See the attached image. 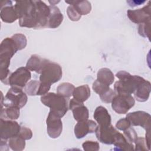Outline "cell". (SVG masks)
Returning a JSON list of instances; mask_svg holds the SVG:
<instances>
[{
  "label": "cell",
  "instance_id": "cell-40",
  "mask_svg": "<svg viewBox=\"0 0 151 151\" xmlns=\"http://www.w3.org/2000/svg\"><path fill=\"white\" fill-rule=\"evenodd\" d=\"M145 2V1H127V3L130 6H135L137 5H139L141 4H142Z\"/></svg>",
  "mask_w": 151,
  "mask_h": 151
},
{
  "label": "cell",
  "instance_id": "cell-16",
  "mask_svg": "<svg viewBox=\"0 0 151 151\" xmlns=\"http://www.w3.org/2000/svg\"><path fill=\"white\" fill-rule=\"evenodd\" d=\"M151 91L150 83L145 80L140 83L136 90L134 91V95L136 99L140 102H144L148 100Z\"/></svg>",
  "mask_w": 151,
  "mask_h": 151
},
{
  "label": "cell",
  "instance_id": "cell-13",
  "mask_svg": "<svg viewBox=\"0 0 151 151\" xmlns=\"http://www.w3.org/2000/svg\"><path fill=\"white\" fill-rule=\"evenodd\" d=\"M0 17L3 22L7 23H12L18 19L12 1H5L1 2Z\"/></svg>",
  "mask_w": 151,
  "mask_h": 151
},
{
  "label": "cell",
  "instance_id": "cell-23",
  "mask_svg": "<svg viewBox=\"0 0 151 151\" xmlns=\"http://www.w3.org/2000/svg\"><path fill=\"white\" fill-rule=\"evenodd\" d=\"M65 2L72 5L81 15H87L91 10V4L88 1H65Z\"/></svg>",
  "mask_w": 151,
  "mask_h": 151
},
{
  "label": "cell",
  "instance_id": "cell-19",
  "mask_svg": "<svg viewBox=\"0 0 151 151\" xmlns=\"http://www.w3.org/2000/svg\"><path fill=\"white\" fill-rule=\"evenodd\" d=\"M114 145V150H133L134 146L132 143L129 142L124 136L120 132L117 133L113 143Z\"/></svg>",
  "mask_w": 151,
  "mask_h": 151
},
{
  "label": "cell",
  "instance_id": "cell-9",
  "mask_svg": "<svg viewBox=\"0 0 151 151\" xmlns=\"http://www.w3.org/2000/svg\"><path fill=\"white\" fill-rule=\"evenodd\" d=\"M97 139L102 143L106 145L113 144L119 132L111 125L97 126L95 132Z\"/></svg>",
  "mask_w": 151,
  "mask_h": 151
},
{
  "label": "cell",
  "instance_id": "cell-31",
  "mask_svg": "<svg viewBox=\"0 0 151 151\" xmlns=\"http://www.w3.org/2000/svg\"><path fill=\"white\" fill-rule=\"evenodd\" d=\"M83 148L86 151H97L100 149L99 143L96 141L87 140L82 144Z\"/></svg>",
  "mask_w": 151,
  "mask_h": 151
},
{
  "label": "cell",
  "instance_id": "cell-21",
  "mask_svg": "<svg viewBox=\"0 0 151 151\" xmlns=\"http://www.w3.org/2000/svg\"><path fill=\"white\" fill-rule=\"evenodd\" d=\"M32 1H15L14 8L19 19L24 17L29 12L32 7Z\"/></svg>",
  "mask_w": 151,
  "mask_h": 151
},
{
  "label": "cell",
  "instance_id": "cell-7",
  "mask_svg": "<svg viewBox=\"0 0 151 151\" xmlns=\"http://www.w3.org/2000/svg\"><path fill=\"white\" fill-rule=\"evenodd\" d=\"M31 77L30 70L27 67H21L12 73L8 78V84L11 87H17L22 88Z\"/></svg>",
  "mask_w": 151,
  "mask_h": 151
},
{
  "label": "cell",
  "instance_id": "cell-38",
  "mask_svg": "<svg viewBox=\"0 0 151 151\" xmlns=\"http://www.w3.org/2000/svg\"><path fill=\"white\" fill-rule=\"evenodd\" d=\"M19 135L24 140H29L32 137V130L26 127H21Z\"/></svg>",
  "mask_w": 151,
  "mask_h": 151
},
{
  "label": "cell",
  "instance_id": "cell-33",
  "mask_svg": "<svg viewBox=\"0 0 151 151\" xmlns=\"http://www.w3.org/2000/svg\"><path fill=\"white\" fill-rule=\"evenodd\" d=\"M14 39L16 41L19 50H22L23 48H24L27 44V40L26 38V37L22 34H20V33H18V34H15L14 35H13L12 36Z\"/></svg>",
  "mask_w": 151,
  "mask_h": 151
},
{
  "label": "cell",
  "instance_id": "cell-11",
  "mask_svg": "<svg viewBox=\"0 0 151 151\" xmlns=\"http://www.w3.org/2000/svg\"><path fill=\"white\" fill-rule=\"evenodd\" d=\"M1 139L8 140L11 137L19 134L21 126L13 120H5L1 119Z\"/></svg>",
  "mask_w": 151,
  "mask_h": 151
},
{
  "label": "cell",
  "instance_id": "cell-10",
  "mask_svg": "<svg viewBox=\"0 0 151 151\" xmlns=\"http://www.w3.org/2000/svg\"><path fill=\"white\" fill-rule=\"evenodd\" d=\"M61 117L55 113L50 111L47 116V130L48 136L53 139L57 138L62 133L63 123L61 119Z\"/></svg>",
  "mask_w": 151,
  "mask_h": 151
},
{
  "label": "cell",
  "instance_id": "cell-4",
  "mask_svg": "<svg viewBox=\"0 0 151 151\" xmlns=\"http://www.w3.org/2000/svg\"><path fill=\"white\" fill-rule=\"evenodd\" d=\"M1 94V108L4 105L6 107H18L21 109L26 104L28 100L26 93L22 90V88L17 87H11L4 99L2 93Z\"/></svg>",
  "mask_w": 151,
  "mask_h": 151
},
{
  "label": "cell",
  "instance_id": "cell-39",
  "mask_svg": "<svg viewBox=\"0 0 151 151\" xmlns=\"http://www.w3.org/2000/svg\"><path fill=\"white\" fill-rule=\"evenodd\" d=\"M51 87V85L42 83L40 82V85L39 87V90L37 93L38 96H43L47 93V92L50 90Z\"/></svg>",
  "mask_w": 151,
  "mask_h": 151
},
{
  "label": "cell",
  "instance_id": "cell-32",
  "mask_svg": "<svg viewBox=\"0 0 151 151\" xmlns=\"http://www.w3.org/2000/svg\"><path fill=\"white\" fill-rule=\"evenodd\" d=\"M67 14L70 20L73 21H78L81 17V15L77 12V11L72 5H70L68 6L67 9Z\"/></svg>",
  "mask_w": 151,
  "mask_h": 151
},
{
  "label": "cell",
  "instance_id": "cell-12",
  "mask_svg": "<svg viewBox=\"0 0 151 151\" xmlns=\"http://www.w3.org/2000/svg\"><path fill=\"white\" fill-rule=\"evenodd\" d=\"M150 2L149 1L147 5L142 8L127 11V15L129 19L135 24H142L150 20Z\"/></svg>",
  "mask_w": 151,
  "mask_h": 151
},
{
  "label": "cell",
  "instance_id": "cell-20",
  "mask_svg": "<svg viewBox=\"0 0 151 151\" xmlns=\"http://www.w3.org/2000/svg\"><path fill=\"white\" fill-rule=\"evenodd\" d=\"M70 110L73 111L74 119L77 122L86 120L88 118V110L83 104V103H80L73 106Z\"/></svg>",
  "mask_w": 151,
  "mask_h": 151
},
{
  "label": "cell",
  "instance_id": "cell-41",
  "mask_svg": "<svg viewBox=\"0 0 151 151\" xmlns=\"http://www.w3.org/2000/svg\"><path fill=\"white\" fill-rule=\"evenodd\" d=\"M48 2L50 3L51 5H55L56 4H57V3L59 2L60 1H49Z\"/></svg>",
  "mask_w": 151,
  "mask_h": 151
},
{
  "label": "cell",
  "instance_id": "cell-8",
  "mask_svg": "<svg viewBox=\"0 0 151 151\" xmlns=\"http://www.w3.org/2000/svg\"><path fill=\"white\" fill-rule=\"evenodd\" d=\"M126 118L129 121L131 125L134 126H140L146 131L150 130L151 116L143 111H137L128 113Z\"/></svg>",
  "mask_w": 151,
  "mask_h": 151
},
{
  "label": "cell",
  "instance_id": "cell-25",
  "mask_svg": "<svg viewBox=\"0 0 151 151\" xmlns=\"http://www.w3.org/2000/svg\"><path fill=\"white\" fill-rule=\"evenodd\" d=\"M20 108L18 107H8L1 108V119L5 120H16L19 116Z\"/></svg>",
  "mask_w": 151,
  "mask_h": 151
},
{
  "label": "cell",
  "instance_id": "cell-14",
  "mask_svg": "<svg viewBox=\"0 0 151 151\" xmlns=\"http://www.w3.org/2000/svg\"><path fill=\"white\" fill-rule=\"evenodd\" d=\"M96 123L92 120L78 122L74 127V134L77 139H81L88 133H93L97 127Z\"/></svg>",
  "mask_w": 151,
  "mask_h": 151
},
{
  "label": "cell",
  "instance_id": "cell-35",
  "mask_svg": "<svg viewBox=\"0 0 151 151\" xmlns=\"http://www.w3.org/2000/svg\"><path fill=\"white\" fill-rule=\"evenodd\" d=\"M116 94L117 93H116V91L110 88L109 90H108L106 92L100 96V97L103 102L106 103H111L112 100Z\"/></svg>",
  "mask_w": 151,
  "mask_h": 151
},
{
  "label": "cell",
  "instance_id": "cell-37",
  "mask_svg": "<svg viewBox=\"0 0 151 151\" xmlns=\"http://www.w3.org/2000/svg\"><path fill=\"white\" fill-rule=\"evenodd\" d=\"M131 126L129 121L126 118H123L120 119L119 121H117L116 127L117 129H118L120 130L124 131L125 130L127 129L129 127H130Z\"/></svg>",
  "mask_w": 151,
  "mask_h": 151
},
{
  "label": "cell",
  "instance_id": "cell-2",
  "mask_svg": "<svg viewBox=\"0 0 151 151\" xmlns=\"http://www.w3.org/2000/svg\"><path fill=\"white\" fill-rule=\"evenodd\" d=\"M119 79L114 85V91L117 94H130L133 93L138 86L145 79L136 75H131L126 71H120L116 74Z\"/></svg>",
  "mask_w": 151,
  "mask_h": 151
},
{
  "label": "cell",
  "instance_id": "cell-5",
  "mask_svg": "<svg viewBox=\"0 0 151 151\" xmlns=\"http://www.w3.org/2000/svg\"><path fill=\"white\" fill-rule=\"evenodd\" d=\"M40 74V81L42 83L51 85L61 78L63 71L58 64L50 61Z\"/></svg>",
  "mask_w": 151,
  "mask_h": 151
},
{
  "label": "cell",
  "instance_id": "cell-18",
  "mask_svg": "<svg viewBox=\"0 0 151 151\" xmlns=\"http://www.w3.org/2000/svg\"><path fill=\"white\" fill-rule=\"evenodd\" d=\"M93 117L100 126L111 124V116L107 109L101 106L96 109Z\"/></svg>",
  "mask_w": 151,
  "mask_h": 151
},
{
  "label": "cell",
  "instance_id": "cell-6",
  "mask_svg": "<svg viewBox=\"0 0 151 151\" xmlns=\"http://www.w3.org/2000/svg\"><path fill=\"white\" fill-rule=\"evenodd\" d=\"M134 103V99L130 94H117L112 100L111 107L117 113L126 114Z\"/></svg>",
  "mask_w": 151,
  "mask_h": 151
},
{
  "label": "cell",
  "instance_id": "cell-34",
  "mask_svg": "<svg viewBox=\"0 0 151 151\" xmlns=\"http://www.w3.org/2000/svg\"><path fill=\"white\" fill-rule=\"evenodd\" d=\"M124 136L127 140L131 143H134L138 137L134 129L130 127L124 131Z\"/></svg>",
  "mask_w": 151,
  "mask_h": 151
},
{
  "label": "cell",
  "instance_id": "cell-1",
  "mask_svg": "<svg viewBox=\"0 0 151 151\" xmlns=\"http://www.w3.org/2000/svg\"><path fill=\"white\" fill-rule=\"evenodd\" d=\"M50 14V6L41 1H32L31 9L26 15L19 19V25L29 28L47 27Z\"/></svg>",
  "mask_w": 151,
  "mask_h": 151
},
{
  "label": "cell",
  "instance_id": "cell-24",
  "mask_svg": "<svg viewBox=\"0 0 151 151\" xmlns=\"http://www.w3.org/2000/svg\"><path fill=\"white\" fill-rule=\"evenodd\" d=\"M97 80L103 84L110 86L114 80V74L110 69L107 68H102L100 69L97 73Z\"/></svg>",
  "mask_w": 151,
  "mask_h": 151
},
{
  "label": "cell",
  "instance_id": "cell-15",
  "mask_svg": "<svg viewBox=\"0 0 151 151\" xmlns=\"http://www.w3.org/2000/svg\"><path fill=\"white\" fill-rule=\"evenodd\" d=\"M48 60L42 58L41 57L34 54L31 56L27 61L26 67L30 71L41 73L44 67L49 62Z\"/></svg>",
  "mask_w": 151,
  "mask_h": 151
},
{
  "label": "cell",
  "instance_id": "cell-22",
  "mask_svg": "<svg viewBox=\"0 0 151 151\" xmlns=\"http://www.w3.org/2000/svg\"><path fill=\"white\" fill-rule=\"evenodd\" d=\"M73 96L76 100L83 103L90 96V88L87 84L78 86L74 88Z\"/></svg>",
  "mask_w": 151,
  "mask_h": 151
},
{
  "label": "cell",
  "instance_id": "cell-17",
  "mask_svg": "<svg viewBox=\"0 0 151 151\" xmlns=\"http://www.w3.org/2000/svg\"><path fill=\"white\" fill-rule=\"evenodd\" d=\"M50 14L48 19L47 27L56 28L60 25L63 20V15L59 8L55 5H50Z\"/></svg>",
  "mask_w": 151,
  "mask_h": 151
},
{
  "label": "cell",
  "instance_id": "cell-26",
  "mask_svg": "<svg viewBox=\"0 0 151 151\" xmlns=\"http://www.w3.org/2000/svg\"><path fill=\"white\" fill-rule=\"evenodd\" d=\"M25 140L18 134L8 139V146L14 151H21L25 149Z\"/></svg>",
  "mask_w": 151,
  "mask_h": 151
},
{
  "label": "cell",
  "instance_id": "cell-30",
  "mask_svg": "<svg viewBox=\"0 0 151 151\" xmlns=\"http://www.w3.org/2000/svg\"><path fill=\"white\" fill-rule=\"evenodd\" d=\"M109 86L103 84L97 80L93 84V90L99 96H101V94H104L108 90H109Z\"/></svg>",
  "mask_w": 151,
  "mask_h": 151
},
{
  "label": "cell",
  "instance_id": "cell-28",
  "mask_svg": "<svg viewBox=\"0 0 151 151\" xmlns=\"http://www.w3.org/2000/svg\"><path fill=\"white\" fill-rule=\"evenodd\" d=\"M40 85V81L37 80H31L25 86V92L29 96L37 95Z\"/></svg>",
  "mask_w": 151,
  "mask_h": 151
},
{
  "label": "cell",
  "instance_id": "cell-3",
  "mask_svg": "<svg viewBox=\"0 0 151 151\" xmlns=\"http://www.w3.org/2000/svg\"><path fill=\"white\" fill-rule=\"evenodd\" d=\"M68 98L54 93H47L41 97V101L50 108V111L60 117H63L68 109Z\"/></svg>",
  "mask_w": 151,
  "mask_h": 151
},
{
  "label": "cell",
  "instance_id": "cell-29",
  "mask_svg": "<svg viewBox=\"0 0 151 151\" xmlns=\"http://www.w3.org/2000/svg\"><path fill=\"white\" fill-rule=\"evenodd\" d=\"M150 20H149L144 23L140 24L139 26L138 32L139 34L143 37L150 38Z\"/></svg>",
  "mask_w": 151,
  "mask_h": 151
},
{
  "label": "cell",
  "instance_id": "cell-36",
  "mask_svg": "<svg viewBox=\"0 0 151 151\" xmlns=\"http://www.w3.org/2000/svg\"><path fill=\"white\" fill-rule=\"evenodd\" d=\"M134 143L135 150H149L145 138L142 137H137L136 141L134 142Z\"/></svg>",
  "mask_w": 151,
  "mask_h": 151
},
{
  "label": "cell",
  "instance_id": "cell-27",
  "mask_svg": "<svg viewBox=\"0 0 151 151\" xmlns=\"http://www.w3.org/2000/svg\"><path fill=\"white\" fill-rule=\"evenodd\" d=\"M74 88L75 87L73 84L70 83H63L57 87V94L68 99L73 95Z\"/></svg>",
  "mask_w": 151,
  "mask_h": 151
}]
</instances>
